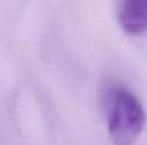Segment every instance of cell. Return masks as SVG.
I'll return each mask as SVG.
<instances>
[{"mask_svg": "<svg viewBox=\"0 0 147 145\" xmlns=\"http://www.w3.org/2000/svg\"><path fill=\"white\" fill-rule=\"evenodd\" d=\"M101 105L113 142L117 145L134 142L146 125V110L136 93L123 84H111L103 91Z\"/></svg>", "mask_w": 147, "mask_h": 145, "instance_id": "cell-1", "label": "cell"}, {"mask_svg": "<svg viewBox=\"0 0 147 145\" xmlns=\"http://www.w3.org/2000/svg\"><path fill=\"white\" fill-rule=\"evenodd\" d=\"M120 26L131 34L147 30V0H124L117 6Z\"/></svg>", "mask_w": 147, "mask_h": 145, "instance_id": "cell-2", "label": "cell"}]
</instances>
